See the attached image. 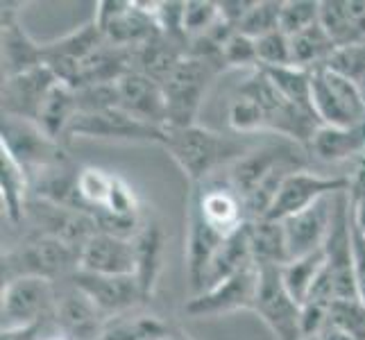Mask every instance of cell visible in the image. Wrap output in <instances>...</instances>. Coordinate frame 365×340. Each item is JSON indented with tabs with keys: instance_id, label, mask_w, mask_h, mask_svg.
Wrapping results in <instances>:
<instances>
[{
	"instance_id": "obj_1",
	"label": "cell",
	"mask_w": 365,
	"mask_h": 340,
	"mask_svg": "<svg viewBox=\"0 0 365 340\" xmlns=\"http://www.w3.org/2000/svg\"><path fill=\"white\" fill-rule=\"evenodd\" d=\"M159 145L168 150V155L193 184L211 180L218 170L230 168L234 161L250 153L243 141L200 128L197 123L188 128H163Z\"/></svg>"
},
{
	"instance_id": "obj_2",
	"label": "cell",
	"mask_w": 365,
	"mask_h": 340,
	"mask_svg": "<svg viewBox=\"0 0 365 340\" xmlns=\"http://www.w3.org/2000/svg\"><path fill=\"white\" fill-rule=\"evenodd\" d=\"M236 93L255 100L263 109V116H266V130H272L277 134L286 136L291 143L309 148L313 134L320 128V120L316 118V113L304 111L295 107L293 103H288L266 75V71H261V68L252 71L250 78L238 86Z\"/></svg>"
},
{
	"instance_id": "obj_3",
	"label": "cell",
	"mask_w": 365,
	"mask_h": 340,
	"mask_svg": "<svg viewBox=\"0 0 365 340\" xmlns=\"http://www.w3.org/2000/svg\"><path fill=\"white\" fill-rule=\"evenodd\" d=\"M225 71L220 61L186 55L175 71L161 82L168 100L166 128H188L195 125L197 109L202 105L211 80Z\"/></svg>"
},
{
	"instance_id": "obj_4",
	"label": "cell",
	"mask_w": 365,
	"mask_h": 340,
	"mask_svg": "<svg viewBox=\"0 0 365 340\" xmlns=\"http://www.w3.org/2000/svg\"><path fill=\"white\" fill-rule=\"evenodd\" d=\"M57 309L55 286L43 277H16L3 286V331L41 324L50 311Z\"/></svg>"
},
{
	"instance_id": "obj_5",
	"label": "cell",
	"mask_w": 365,
	"mask_h": 340,
	"mask_svg": "<svg viewBox=\"0 0 365 340\" xmlns=\"http://www.w3.org/2000/svg\"><path fill=\"white\" fill-rule=\"evenodd\" d=\"M0 145L9 150L25 170H53L68 163L64 143L48 136L34 120L3 116V138Z\"/></svg>"
},
{
	"instance_id": "obj_6",
	"label": "cell",
	"mask_w": 365,
	"mask_h": 340,
	"mask_svg": "<svg viewBox=\"0 0 365 340\" xmlns=\"http://www.w3.org/2000/svg\"><path fill=\"white\" fill-rule=\"evenodd\" d=\"M80 252L59 241L55 236H36L30 243H25L21 249L9 252L3 259V270L11 274L7 282L16 277H43L53 282V277L64 274L68 268L78 270Z\"/></svg>"
},
{
	"instance_id": "obj_7",
	"label": "cell",
	"mask_w": 365,
	"mask_h": 340,
	"mask_svg": "<svg viewBox=\"0 0 365 340\" xmlns=\"http://www.w3.org/2000/svg\"><path fill=\"white\" fill-rule=\"evenodd\" d=\"M299 311L302 306L286 291L279 268H259V291L255 302V313L266 322V326L277 340H302Z\"/></svg>"
},
{
	"instance_id": "obj_8",
	"label": "cell",
	"mask_w": 365,
	"mask_h": 340,
	"mask_svg": "<svg viewBox=\"0 0 365 340\" xmlns=\"http://www.w3.org/2000/svg\"><path fill=\"white\" fill-rule=\"evenodd\" d=\"M351 188V180L345 175H320L307 168L291 172L284 180L279 193L268 211V220H286L295 213L309 209L327 195H336Z\"/></svg>"
},
{
	"instance_id": "obj_9",
	"label": "cell",
	"mask_w": 365,
	"mask_h": 340,
	"mask_svg": "<svg viewBox=\"0 0 365 340\" xmlns=\"http://www.w3.org/2000/svg\"><path fill=\"white\" fill-rule=\"evenodd\" d=\"M257 291L259 268L250 266L230 277V279L207 288L205 293L193 295L184 304V313L191 318H216L234 311H255Z\"/></svg>"
},
{
	"instance_id": "obj_10",
	"label": "cell",
	"mask_w": 365,
	"mask_h": 340,
	"mask_svg": "<svg viewBox=\"0 0 365 340\" xmlns=\"http://www.w3.org/2000/svg\"><path fill=\"white\" fill-rule=\"evenodd\" d=\"M75 136L84 138H128V141H153L161 143L163 128L145 125L141 120L132 118L120 107L93 111V113H78L73 118L71 128L66 132L64 145Z\"/></svg>"
},
{
	"instance_id": "obj_11",
	"label": "cell",
	"mask_w": 365,
	"mask_h": 340,
	"mask_svg": "<svg viewBox=\"0 0 365 340\" xmlns=\"http://www.w3.org/2000/svg\"><path fill=\"white\" fill-rule=\"evenodd\" d=\"M222 232L209 225L200 211L197 202L188 197V213H186V274L191 282L193 295H200L205 291L207 274L211 268V261L216 257L218 247L225 241Z\"/></svg>"
},
{
	"instance_id": "obj_12",
	"label": "cell",
	"mask_w": 365,
	"mask_h": 340,
	"mask_svg": "<svg viewBox=\"0 0 365 340\" xmlns=\"http://www.w3.org/2000/svg\"><path fill=\"white\" fill-rule=\"evenodd\" d=\"M75 288L91 299V304L103 313L105 318L120 316V313L134 309L138 302L148 299L143 288L134 274L125 277H107V274H91L75 270L73 274Z\"/></svg>"
},
{
	"instance_id": "obj_13",
	"label": "cell",
	"mask_w": 365,
	"mask_h": 340,
	"mask_svg": "<svg viewBox=\"0 0 365 340\" xmlns=\"http://www.w3.org/2000/svg\"><path fill=\"white\" fill-rule=\"evenodd\" d=\"M295 159H304L297 143L263 145L257 150H250L245 157L234 161L227 168V177L225 180L230 182V186L238 193V197L245 202L272 170H277L279 166H284V163L295 161Z\"/></svg>"
},
{
	"instance_id": "obj_14",
	"label": "cell",
	"mask_w": 365,
	"mask_h": 340,
	"mask_svg": "<svg viewBox=\"0 0 365 340\" xmlns=\"http://www.w3.org/2000/svg\"><path fill=\"white\" fill-rule=\"evenodd\" d=\"M118 107L132 118L155 128H166L168 123V100L163 86L141 71H128L116 82Z\"/></svg>"
},
{
	"instance_id": "obj_15",
	"label": "cell",
	"mask_w": 365,
	"mask_h": 340,
	"mask_svg": "<svg viewBox=\"0 0 365 340\" xmlns=\"http://www.w3.org/2000/svg\"><path fill=\"white\" fill-rule=\"evenodd\" d=\"M336 195H327V197L318 200L316 205H311L309 209L282 220L291 261L324 249L327 236H329L331 222H334Z\"/></svg>"
},
{
	"instance_id": "obj_16",
	"label": "cell",
	"mask_w": 365,
	"mask_h": 340,
	"mask_svg": "<svg viewBox=\"0 0 365 340\" xmlns=\"http://www.w3.org/2000/svg\"><path fill=\"white\" fill-rule=\"evenodd\" d=\"M59 84L46 64L3 80V116L36 120L48 93Z\"/></svg>"
},
{
	"instance_id": "obj_17",
	"label": "cell",
	"mask_w": 365,
	"mask_h": 340,
	"mask_svg": "<svg viewBox=\"0 0 365 340\" xmlns=\"http://www.w3.org/2000/svg\"><path fill=\"white\" fill-rule=\"evenodd\" d=\"M78 270L107 277H136V252L134 243L128 238H118L105 232L91 236L80 249Z\"/></svg>"
},
{
	"instance_id": "obj_18",
	"label": "cell",
	"mask_w": 365,
	"mask_h": 340,
	"mask_svg": "<svg viewBox=\"0 0 365 340\" xmlns=\"http://www.w3.org/2000/svg\"><path fill=\"white\" fill-rule=\"evenodd\" d=\"M11 3H3V75L28 73L43 66V46L30 39V34L21 28L19 11L11 9Z\"/></svg>"
},
{
	"instance_id": "obj_19",
	"label": "cell",
	"mask_w": 365,
	"mask_h": 340,
	"mask_svg": "<svg viewBox=\"0 0 365 340\" xmlns=\"http://www.w3.org/2000/svg\"><path fill=\"white\" fill-rule=\"evenodd\" d=\"M57 324L66 340H100L105 336V316L78 288L57 302Z\"/></svg>"
},
{
	"instance_id": "obj_20",
	"label": "cell",
	"mask_w": 365,
	"mask_h": 340,
	"mask_svg": "<svg viewBox=\"0 0 365 340\" xmlns=\"http://www.w3.org/2000/svg\"><path fill=\"white\" fill-rule=\"evenodd\" d=\"M309 153L324 163H341L354 157H365V123L351 128L320 125L309 143Z\"/></svg>"
},
{
	"instance_id": "obj_21",
	"label": "cell",
	"mask_w": 365,
	"mask_h": 340,
	"mask_svg": "<svg viewBox=\"0 0 365 340\" xmlns=\"http://www.w3.org/2000/svg\"><path fill=\"white\" fill-rule=\"evenodd\" d=\"M134 252H136V279L143 288V295L150 297L157 288V279L161 274V263H163V243L166 236L159 222L150 220L143 222L138 234L132 238Z\"/></svg>"
},
{
	"instance_id": "obj_22",
	"label": "cell",
	"mask_w": 365,
	"mask_h": 340,
	"mask_svg": "<svg viewBox=\"0 0 365 340\" xmlns=\"http://www.w3.org/2000/svg\"><path fill=\"white\" fill-rule=\"evenodd\" d=\"M250 266H255V259H252V247H250V220H247L238 227L236 232H232L225 238L222 245L218 247L216 257L211 261L209 274H207L205 291L225 279H230V277H234L236 272H241Z\"/></svg>"
},
{
	"instance_id": "obj_23",
	"label": "cell",
	"mask_w": 365,
	"mask_h": 340,
	"mask_svg": "<svg viewBox=\"0 0 365 340\" xmlns=\"http://www.w3.org/2000/svg\"><path fill=\"white\" fill-rule=\"evenodd\" d=\"M250 247L257 268L277 266L282 268L291 261L282 220H250Z\"/></svg>"
},
{
	"instance_id": "obj_24",
	"label": "cell",
	"mask_w": 365,
	"mask_h": 340,
	"mask_svg": "<svg viewBox=\"0 0 365 340\" xmlns=\"http://www.w3.org/2000/svg\"><path fill=\"white\" fill-rule=\"evenodd\" d=\"M0 197L7 220L19 225L28 211V170L3 145H0Z\"/></svg>"
},
{
	"instance_id": "obj_25",
	"label": "cell",
	"mask_w": 365,
	"mask_h": 340,
	"mask_svg": "<svg viewBox=\"0 0 365 340\" xmlns=\"http://www.w3.org/2000/svg\"><path fill=\"white\" fill-rule=\"evenodd\" d=\"M78 113H80L78 93H75V89H71L68 84L59 82L55 89L48 93L46 103H43L39 116H36L34 123L39 125L48 136H53L55 141L64 143L66 132H68L71 123Z\"/></svg>"
},
{
	"instance_id": "obj_26",
	"label": "cell",
	"mask_w": 365,
	"mask_h": 340,
	"mask_svg": "<svg viewBox=\"0 0 365 340\" xmlns=\"http://www.w3.org/2000/svg\"><path fill=\"white\" fill-rule=\"evenodd\" d=\"M338 46L331 41V36L324 32V28L318 23L313 28L291 36V59L293 66L304 71H318L329 64V59Z\"/></svg>"
},
{
	"instance_id": "obj_27",
	"label": "cell",
	"mask_w": 365,
	"mask_h": 340,
	"mask_svg": "<svg viewBox=\"0 0 365 340\" xmlns=\"http://www.w3.org/2000/svg\"><path fill=\"white\" fill-rule=\"evenodd\" d=\"M324 263H327L324 249H320V252H313V254L288 261L286 266L279 268L286 291L293 295V299L297 302L299 306L309 299L311 288H313V284L318 282Z\"/></svg>"
},
{
	"instance_id": "obj_28",
	"label": "cell",
	"mask_w": 365,
	"mask_h": 340,
	"mask_svg": "<svg viewBox=\"0 0 365 340\" xmlns=\"http://www.w3.org/2000/svg\"><path fill=\"white\" fill-rule=\"evenodd\" d=\"M266 71V75L272 80V84L279 89V93L293 103L295 107L311 111V80H313V71H304L297 66H286V68H261Z\"/></svg>"
},
{
	"instance_id": "obj_29",
	"label": "cell",
	"mask_w": 365,
	"mask_h": 340,
	"mask_svg": "<svg viewBox=\"0 0 365 340\" xmlns=\"http://www.w3.org/2000/svg\"><path fill=\"white\" fill-rule=\"evenodd\" d=\"M116 175H109L103 168H82L78 170V191L84 207L91 213L105 209L109 202L111 188H114Z\"/></svg>"
},
{
	"instance_id": "obj_30",
	"label": "cell",
	"mask_w": 365,
	"mask_h": 340,
	"mask_svg": "<svg viewBox=\"0 0 365 340\" xmlns=\"http://www.w3.org/2000/svg\"><path fill=\"white\" fill-rule=\"evenodd\" d=\"M322 73V78L327 82V86L331 89V93L336 96V100L341 103V107L349 113V118L354 123H365V100L361 93L359 82L345 78V75L336 73L331 68H318Z\"/></svg>"
},
{
	"instance_id": "obj_31",
	"label": "cell",
	"mask_w": 365,
	"mask_h": 340,
	"mask_svg": "<svg viewBox=\"0 0 365 340\" xmlns=\"http://www.w3.org/2000/svg\"><path fill=\"white\" fill-rule=\"evenodd\" d=\"M318 23H320L318 0H288V3H282L279 30L286 36H295Z\"/></svg>"
},
{
	"instance_id": "obj_32",
	"label": "cell",
	"mask_w": 365,
	"mask_h": 340,
	"mask_svg": "<svg viewBox=\"0 0 365 340\" xmlns=\"http://www.w3.org/2000/svg\"><path fill=\"white\" fill-rule=\"evenodd\" d=\"M218 21H220L218 3H205V0H188V3H184L182 28L188 43L205 36Z\"/></svg>"
},
{
	"instance_id": "obj_33",
	"label": "cell",
	"mask_w": 365,
	"mask_h": 340,
	"mask_svg": "<svg viewBox=\"0 0 365 340\" xmlns=\"http://www.w3.org/2000/svg\"><path fill=\"white\" fill-rule=\"evenodd\" d=\"M329 324L354 340H365V304L361 299H338L329 306Z\"/></svg>"
},
{
	"instance_id": "obj_34",
	"label": "cell",
	"mask_w": 365,
	"mask_h": 340,
	"mask_svg": "<svg viewBox=\"0 0 365 340\" xmlns=\"http://www.w3.org/2000/svg\"><path fill=\"white\" fill-rule=\"evenodd\" d=\"M279 14H282V3H272V0H261L255 3L250 9V14L238 25V32L250 36V39H259L274 30H279Z\"/></svg>"
},
{
	"instance_id": "obj_35",
	"label": "cell",
	"mask_w": 365,
	"mask_h": 340,
	"mask_svg": "<svg viewBox=\"0 0 365 340\" xmlns=\"http://www.w3.org/2000/svg\"><path fill=\"white\" fill-rule=\"evenodd\" d=\"M257 41V55H259V68H286L293 66L291 59V36H286L282 30H274L266 36H259Z\"/></svg>"
},
{
	"instance_id": "obj_36",
	"label": "cell",
	"mask_w": 365,
	"mask_h": 340,
	"mask_svg": "<svg viewBox=\"0 0 365 340\" xmlns=\"http://www.w3.org/2000/svg\"><path fill=\"white\" fill-rule=\"evenodd\" d=\"M220 59L225 68H259V55H257V41L250 36L234 32L220 50Z\"/></svg>"
},
{
	"instance_id": "obj_37",
	"label": "cell",
	"mask_w": 365,
	"mask_h": 340,
	"mask_svg": "<svg viewBox=\"0 0 365 340\" xmlns=\"http://www.w3.org/2000/svg\"><path fill=\"white\" fill-rule=\"evenodd\" d=\"M230 125L238 134H252L266 130V116H263V109L255 100L236 93L230 105Z\"/></svg>"
},
{
	"instance_id": "obj_38",
	"label": "cell",
	"mask_w": 365,
	"mask_h": 340,
	"mask_svg": "<svg viewBox=\"0 0 365 340\" xmlns=\"http://www.w3.org/2000/svg\"><path fill=\"white\" fill-rule=\"evenodd\" d=\"M327 68H331L336 73L345 75V78L359 82L365 75V41L338 48L334 57L329 59V64H327Z\"/></svg>"
},
{
	"instance_id": "obj_39",
	"label": "cell",
	"mask_w": 365,
	"mask_h": 340,
	"mask_svg": "<svg viewBox=\"0 0 365 340\" xmlns=\"http://www.w3.org/2000/svg\"><path fill=\"white\" fill-rule=\"evenodd\" d=\"M105 211L114 213V216H138V197L132 191V186H128L120 177L114 182Z\"/></svg>"
},
{
	"instance_id": "obj_40",
	"label": "cell",
	"mask_w": 365,
	"mask_h": 340,
	"mask_svg": "<svg viewBox=\"0 0 365 340\" xmlns=\"http://www.w3.org/2000/svg\"><path fill=\"white\" fill-rule=\"evenodd\" d=\"M349 205H351V222L365 236V168L356 172L349 188Z\"/></svg>"
},
{
	"instance_id": "obj_41",
	"label": "cell",
	"mask_w": 365,
	"mask_h": 340,
	"mask_svg": "<svg viewBox=\"0 0 365 340\" xmlns=\"http://www.w3.org/2000/svg\"><path fill=\"white\" fill-rule=\"evenodd\" d=\"M255 7V3H241V0H225V3H218L220 9V19L232 25L234 30H238V25L243 23V19L250 14V9Z\"/></svg>"
},
{
	"instance_id": "obj_42",
	"label": "cell",
	"mask_w": 365,
	"mask_h": 340,
	"mask_svg": "<svg viewBox=\"0 0 365 340\" xmlns=\"http://www.w3.org/2000/svg\"><path fill=\"white\" fill-rule=\"evenodd\" d=\"M0 340H41V324H32V326H23V329H9V331H0Z\"/></svg>"
},
{
	"instance_id": "obj_43",
	"label": "cell",
	"mask_w": 365,
	"mask_h": 340,
	"mask_svg": "<svg viewBox=\"0 0 365 340\" xmlns=\"http://www.w3.org/2000/svg\"><path fill=\"white\" fill-rule=\"evenodd\" d=\"M359 86H361V93H363V100H365V75L359 80Z\"/></svg>"
},
{
	"instance_id": "obj_44",
	"label": "cell",
	"mask_w": 365,
	"mask_h": 340,
	"mask_svg": "<svg viewBox=\"0 0 365 340\" xmlns=\"http://www.w3.org/2000/svg\"><path fill=\"white\" fill-rule=\"evenodd\" d=\"M163 340H188V338H182V336H168V338H163Z\"/></svg>"
},
{
	"instance_id": "obj_45",
	"label": "cell",
	"mask_w": 365,
	"mask_h": 340,
	"mask_svg": "<svg viewBox=\"0 0 365 340\" xmlns=\"http://www.w3.org/2000/svg\"><path fill=\"white\" fill-rule=\"evenodd\" d=\"M48 340H66L64 336H53V338H48Z\"/></svg>"
},
{
	"instance_id": "obj_46",
	"label": "cell",
	"mask_w": 365,
	"mask_h": 340,
	"mask_svg": "<svg viewBox=\"0 0 365 340\" xmlns=\"http://www.w3.org/2000/svg\"><path fill=\"white\" fill-rule=\"evenodd\" d=\"M361 168H365V157L361 159Z\"/></svg>"
},
{
	"instance_id": "obj_47",
	"label": "cell",
	"mask_w": 365,
	"mask_h": 340,
	"mask_svg": "<svg viewBox=\"0 0 365 340\" xmlns=\"http://www.w3.org/2000/svg\"><path fill=\"white\" fill-rule=\"evenodd\" d=\"M307 340H320L318 336H313V338H307Z\"/></svg>"
}]
</instances>
